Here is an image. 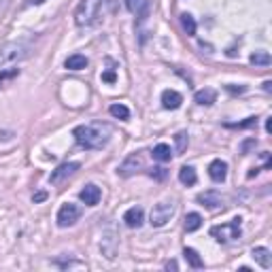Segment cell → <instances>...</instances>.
I'll return each mask as SVG.
<instances>
[{"mask_svg":"<svg viewBox=\"0 0 272 272\" xmlns=\"http://www.w3.org/2000/svg\"><path fill=\"white\" fill-rule=\"evenodd\" d=\"M253 259L257 261V264L261 268H270L272 266V255H270V251L266 247H257V249H253Z\"/></svg>","mask_w":272,"mask_h":272,"instance_id":"cell-14","label":"cell"},{"mask_svg":"<svg viewBox=\"0 0 272 272\" xmlns=\"http://www.w3.org/2000/svg\"><path fill=\"white\" fill-rule=\"evenodd\" d=\"M77 170H79V162H66V164L58 166L56 170L51 172L49 181H51V183H60L62 179H66V177H70V175H75Z\"/></svg>","mask_w":272,"mask_h":272,"instance_id":"cell-9","label":"cell"},{"mask_svg":"<svg viewBox=\"0 0 272 272\" xmlns=\"http://www.w3.org/2000/svg\"><path fill=\"white\" fill-rule=\"evenodd\" d=\"M270 53L268 51H255V53H251V64H255V66H270Z\"/></svg>","mask_w":272,"mask_h":272,"instance_id":"cell-22","label":"cell"},{"mask_svg":"<svg viewBox=\"0 0 272 272\" xmlns=\"http://www.w3.org/2000/svg\"><path fill=\"white\" fill-rule=\"evenodd\" d=\"M183 255H185V259H187V264L192 266V268H196V270H200V268H204V261H202V257L198 255V251L196 249H185L183 251Z\"/></svg>","mask_w":272,"mask_h":272,"instance_id":"cell-19","label":"cell"},{"mask_svg":"<svg viewBox=\"0 0 272 272\" xmlns=\"http://www.w3.org/2000/svg\"><path fill=\"white\" fill-rule=\"evenodd\" d=\"M17 75H20V70H17V68L5 72V75H0V85H3V81H5V79H9V77H17Z\"/></svg>","mask_w":272,"mask_h":272,"instance_id":"cell-28","label":"cell"},{"mask_svg":"<svg viewBox=\"0 0 272 272\" xmlns=\"http://www.w3.org/2000/svg\"><path fill=\"white\" fill-rule=\"evenodd\" d=\"M211 236L217 238V242H221V244L230 242V240H238L240 238V219H232L230 223L213 225Z\"/></svg>","mask_w":272,"mask_h":272,"instance_id":"cell-4","label":"cell"},{"mask_svg":"<svg viewBox=\"0 0 272 272\" xmlns=\"http://www.w3.org/2000/svg\"><path fill=\"white\" fill-rule=\"evenodd\" d=\"M166 268H168V270H170V268H172V270H177L179 266H177V261H168V264H166Z\"/></svg>","mask_w":272,"mask_h":272,"instance_id":"cell-31","label":"cell"},{"mask_svg":"<svg viewBox=\"0 0 272 272\" xmlns=\"http://www.w3.org/2000/svg\"><path fill=\"white\" fill-rule=\"evenodd\" d=\"M45 198H47V194H45V192H36V194H34V198H32V200H34V204H36V202H43Z\"/></svg>","mask_w":272,"mask_h":272,"instance_id":"cell-30","label":"cell"},{"mask_svg":"<svg viewBox=\"0 0 272 272\" xmlns=\"http://www.w3.org/2000/svg\"><path fill=\"white\" fill-rule=\"evenodd\" d=\"M185 145H187V134L185 132H179L177 134V151H185Z\"/></svg>","mask_w":272,"mask_h":272,"instance_id":"cell-25","label":"cell"},{"mask_svg":"<svg viewBox=\"0 0 272 272\" xmlns=\"http://www.w3.org/2000/svg\"><path fill=\"white\" fill-rule=\"evenodd\" d=\"M139 168H143V158H141V153H130L128 158H125V162L119 166V175L121 177H130V175H134Z\"/></svg>","mask_w":272,"mask_h":272,"instance_id":"cell-7","label":"cell"},{"mask_svg":"<svg viewBox=\"0 0 272 272\" xmlns=\"http://www.w3.org/2000/svg\"><path fill=\"white\" fill-rule=\"evenodd\" d=\"M266 132H272V121H270V119L266 121Z\"/></svg>","mask_w":272,"mask_h":272,"instance_id":"cell-34","label":"cell"},{"mask_svg":"<svg viewBox=\"0 0 272 272\" xmlns=\"http://www.w3.org/2000/svg\"><path fill=\"white\" fill-rule=\"evenodd\" d=\"M102 81H106V83H115L117 75H115L113 70H106V72H102Z\"/></svg>","mask_w":272,"mask_h":272,"instance_id":"cell-26","label":"cell"},{"mask_svg":"<svg viewBox=\"0 0 272 272\" xmlns=\"http://www.w3.org/2000/svg\"><path fill=\"white\" fill-rule=\"evenodd\" d=\"M28 45L24 43H7L5 47H0V68L28 58Z\"/></svg>","mask_w":272,"mask_h":272,"instance_id":"cell-3","label":"cell"},{"mask_svg":"<svg viewBox=\"0 0 272 272\" xmlns=\"http://www.w3.org/2000/svg\"><path fill=\"white\" fill-rule=\"evenodd\" d=\"M79 198H81V200H83V202H85L87 206H96L98 202H100V198H102V192H100V187H98V185L89 183V185H85L83 189H81Z\"/></svg>","mask_w":272,"mask_h":272,"instance_id":"cell-8","label":"cell"},{"mask_svg":"<svg viewBox=\"0 0 272 272\" xmlns=\"http://www.w3.org/2000/svg\"><path fill=\"white\" fill-rule=\"evenodd\" d=\"M228 89L230 92H236V87H232V85H228ZM238 92H244V87H238Z\"/></svg>","mask_w":272,"mask_h":272,"instance_id":"cell-33","label":"cell"},{"mask_svg":"<svg viewBox=\"0 0 272 272\" xmlns=\"http://www.w3.org/2000/svg\"><path fill=\"white\" fill-rule=\"evenodd\" d=\"M64 66H66L68 70H83V68L87 66V58L81 56V53H72V56L66 58Z\"/></svg>","mask_w":272,"mask_h":272,"instance_id":"cell-16","label":"cell"},{"mask_svg":"<svg viewBox=\"0 0 272 272\" xmlns=\"http://www.w3.org/2000/svg\"><path fill=\"white\" fill-rule=\"evenodd\" d=\"M149 175L156 177V179H164V177H166V170H164V168H151Z\"/></svg>","mask_w":272,"mask_h":272,"instance_id":"cell-27","label":"cell"},{"mask_svg":"<svg viewBox=\"0 0 272 272\" xmlns=\"http://www.w3.org/2000/svg\"><path fill=\"white\" fill-rule=\"evenodd\" d=\"M102 11V0H81L77 11H75V22L77 26H92Z\"/></svg>","mask_w":272,"mask_h":272,"instance_id":"cell-2","label":"cell"},{"mask_svg":"<svg viewBox=\"0 0 272 272\" xmlns=\"http://www.w3.org/2000/svg\"><path fill=\"white\" fill-rule=\"evenodd\" d=\"M108 113H111L113 117H117V119H121V121H128L130 119V108L125 106V104H111Z\"/></svg>","mask_w":272,"mask_h":272,"instance_id":"cell-20","label":"cell"},{"mask_svg":"<svg viewBox=\"0 0 272 272\" xmlns=\"http://www.w3.org/2000/svg\"><path fill=\"white\" fill-rule=\"evenodd\" d=\"M79 217H81V208L72 202H66V204H62L58 211V225L60 228H68V225L75 223Z\"/></svg>","mask_w":272,"mask_h":272,"instance_id":"cell-6","label":"cell"},{"mask_svg":"<svg viewBox=\"0 0 272 272\" xmlns=\"http://www.w3.org/2000/svg\"><path fill=\"white\" fill-rule=\"evenodd\" d=\"M198 202L206 208H221L223 206V196L217 194V192H204L198 196Z\"/></svg>","mask_w":272,"mask_h":272,"instance_id":"cell-12","label":"cell"},{"mask_svg":"<svg viewBox=\"0 0 272 272\" xmlns=\"http://www.w3.org/2000/svg\"><path fill=\"white\" fill-rule=\"evenodd\" d=\"M179 181L183 185H196V181H198V175H196V170L192 166H183L179 170Z\"/></svg>","mask_w":272,"mask_h":272,"instance_id":"cell-18","label":"cell"},{"mask_svg":"<svg viewBox=\"0 0 272 272\" xmlns=\"http://www.w3.org/2000/svg\"><path fill=\"white\" fill-rule=\"evenodd\" d=\"M75 141L85 149H102L104 145L111 141V134L113 128L108 123L102 121H96V123H85V125H79L75 128Z\"/></svg>","mask_w":272,"mask_h":272,"instance_id":"cell-1","label":"cell"},{"mask_svg":"<svg viewBox=\"0 0 272 272\" xmlns=\"http://www.w3.org/2000/svg\"><path fill=\"white\" fill-rule=\"evenodd\" d=\"M200 225H202V217L198 215V213H189V215L185 217V230H187V232L200 230Z\"/></svg>","mask_w":272,"mask_h":272,"instance_id":"cell-21","label":"cell"},{"mask_svg":"<svg viewBox=\"0 0 272 272\" xmlns=\"http://www.w3.org/2000/svg\"><path fill=\"white\" fill-rule=\"evenodd\" d=\"M181 24H183V28L189 36H194L196 34V20H194V15H189V13H183L181 15Z\"/></svg>","mask_w":272,"mask_h":272,"instance_id":"cell-23","label":"cell"},{"mask_svg":"<svg viewBox=\"0 0 272 272\" xmlns=\"http://www.w3.org/2000/svg\"><path fill=\"white\" fill-rule=\"evenodd\" d=\"M151 156H153V160H158V162H170V158H172V149L168 147L166 143H160V145H156V147H153Z\"/></svg>","mask_w":272,"mask_h":272,"instance_id":"cell-17","label":"cell"},{"mask_svg":"<svg viewBox=\"0 0 272 272\" xmlns=\"http://www.w3.org/2000/svg\"><path fill=\"white\" fill-rule=\"evenodd\" d=\"M172 215H175V204L172 202H158L151 208L149 223L153 225V228H162V225H166L170 221Z\"/></svg>","mask_w":272,"mask_h":272,"instance_id":"cell-5","label":"cell"},{"mask_svg":"<svg viewBox=\"0 0 272 272\" xmlns=\"http://www.w3.org/2000/svg\"><path fill=\"white\" fill-rule=\"evenodd\" d=\"M257 119L255 117H249V121H242V123H236V125H232V128H249V125H253Z\"/></svg>","mask_w":272,"mask_h":272,"instance_id":"cell-29","label":"cell"},{"mask_svg":"<svg viewBox=\"0 0 272 272\" xmlns=\"http://www.w3.org/2000/svg\"><path fill=\"white\" fill-rule=\"evenodd\" d=\"M264 89H266V92H270V89H272V81H266V83H264Z\"/></svg>","mask_w":272,"mask_h":272,"instance_id":"cell-32","label":"cell"},{"mask_svg":"<svg viewBox=\"0 0 272 272\" xmlns=\"http://www.w3.org/2000/svg\"><path fill=\"white\" fill-rule=\"evenodd\" d=\"M181 102H183V96L175 92V89H164V92H162V104H164V108L175 111V108L181 106Z\"/></svg>","mask_w":272,"mask_h":272,"instance_id":"cell-13","label":"cell"},{"mask_svg":"<svg viewBox=\"0 0 272 272\" xmlns=\"http://www.w3.org/2000/svg\"><path fill=\"white\" fill-rule=\"evenodd\" d=\"M123 221H125V225H128V228H141L143 221H145L143 208H141V206L128 208V211H125V215H123Z\"/></svg>","mask_w":272,"mask_h":272,"instance_id":"cell-11","label":"cell"},{"mask_svg":"<svg viewBox=\"0 0 272 272\" xmlns=\"http://www.w3.org/2000/svg\"><path fill=\"white\" fill-rule=\"evenodd\" d=\"M215 100H217V92H215V89H211V87L196 92V102L200 106H211Z\"/></svg>","mask_w":272,"mask_h":272,"instance_id":"cell-15","label":"cell"},{"mask_svg":"<svg viewBox=\"0 0 272 272\" xmlns=\"http://www.w3.org/2000/svg\"><path fill=\"white\" fill-rule=\"evenodd\" d=\"M125 7H128V11L139 13L141 7H145V0H125Z\"/></svg>","mask_w":272,"mask_h":272,"instance_id":"cell-24","label":"cell"},{"mask_svg":"<svg viewBox=\"0 0 272 272\" xmlns=\"http://www.w3.org/2000/svg\"><path fill=\"white\" fill-rule=\"evenodd\" d=\"M208 175H211L215 183H221V181H225V177H228V164H225L223 160H213L211 166H208Z\"/></svg>","mask_w":272,"mask_h":272,"instance_id":"cell-10","label":"cell"}]
</instances>
